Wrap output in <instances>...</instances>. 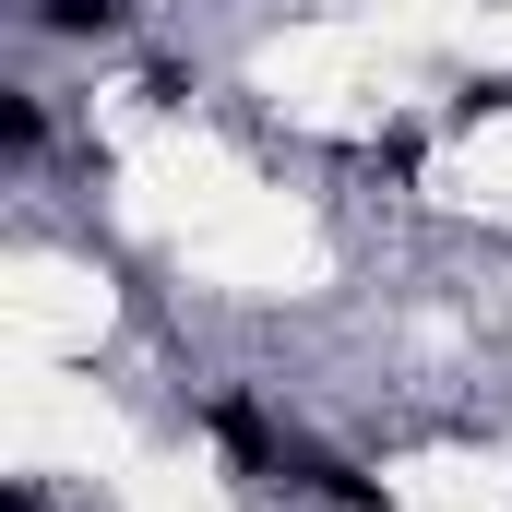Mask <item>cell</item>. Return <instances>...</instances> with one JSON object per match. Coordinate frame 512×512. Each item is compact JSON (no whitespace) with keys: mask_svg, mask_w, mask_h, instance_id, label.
Wrapping results in <instances>:
<instances>
[{"mask_svg":"<svg viewBox=\"0 0 512 512\" xmlns=\"http://www.w3.org/2000/svg\"><path fill=\"white\" fill-rule=\"evenodd\" d=\"M131 0H36V36H120Z\"/></svg>","mask_w":512,"mask_h":512,"instance_id":"1","label":"cell"},{"mask_svg":"<svg viewBox=\"0 0 512 512\" xmlns=\"http://www.w3.org/2000/svg\"><path fill=\"white\" fill-rule=\"evenodd\" d=\"M0 143H12V167H36V155H48V108H36L24 84L0 96Z\"/></svg>","mask_w":512,"mask_h":512,"instance_id":"2","label":"cell"}]
</instances>
